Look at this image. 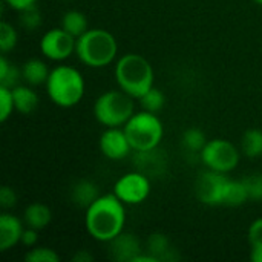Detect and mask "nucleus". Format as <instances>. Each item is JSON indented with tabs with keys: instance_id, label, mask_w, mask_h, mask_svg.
<instances>
[{
	"instance_id": "nucleus-1",
	"label": "nucleus",
	"mask_w": 262,
	"mask_h": 262,
	"mask_svg": "<svg viewBox=\"0 0 262 262\" xmlns=\"http://www.w3.org/2000/svg\"><path fill=\"white\" fill-rule=\"evenodd\" d=\"M126 204L115 193L100 195L88 209L84 224L88 233L100 243H109L118 236L126 224Z\"/></svg>"
},
{
	"instance_id": "nucleus-2",
	"label": "nucleus",
	"mask_w": 262,
	"mask_h": 262,
	"mask_svg": "<svg viewBox=\"0 0 262 262\" xmlns=\"http://www.w3.org/2000/svg\"><path fill=\"white\" fill-rule=\"evenodd\" d=\"M115 80L120 89L135 100H140L154 86L155 74L146 57L127 52L121 55L115 64Z\"/></svg>"
},
{
	"instance_id": "nucleus-3",
	"label": "nucleus",
	"mask_w": 262,
	"mask_h": 262,
	"mask_svg": "<svg viewBox=\"0 0 262 262\" xmlns=\"http://www.w3.org/2000/svg\"><path fill=\"white\" fill-rule=\"evenodd\" d=\"M45 86L51 101L63 109L77 106L84 97L86 91V83L81 72L68 64H58L52 68Z\"/></svg>"
},
{
	"instance_id": "nucleus-4",
	"label": "nucleus",
	"mask_w": 262,
	"mask_h": 262,
	"mask_svg": "<svg viewBox=\"0 0 262 262\" xmlns=\"http://www.w3.org/2000/svg\"><path fill=\"white\" fill-rule=\"evenodd\" d=\"M75 54L84 66L106 68L117 58L118 43L109 31L92 28L77 38Z\"/></svg>"
},
{
	"instance_id": "nucleus-5",
	"label": "nucleus",
	"mask_w": 262,
	"mask_h": 262,
	"mask_svg": "<svg viewBox=\"0 0 262 262\" xmlns=\"http://www.w3.org/2000/svg\"><path fill=\"white\" fill-rule=\"evenodd\" d=\"M134 114L135 98L120 88L103 92L94 103V117L106 127H123Z\"/></svg>"
},
{
	"instance_id": "nucleus-6",
	"label": "nucleus",
	"mask_w": 262,
	"mask_h": 262,
	"mask_svg": "<svg viewBox=\"0 0 262 262\" xmlns=\"http://www.w3.org/2000/svg\"><path fill=\"white\" fill-rule=\"evenodd\" d=\"M123 129L134 152H147L157 149L164 135V127L160 117L144 109L135 112L123 126Z\"/></svg>"
},
{
	"instance_id": "nucleus-7",
	"label": "nucleus",
	"mask_w": 262,
	"mask_h": 262,
	"mask_svg": "<svg viewBox=\"0 0 262 262\" xmlns=\"http://www.w3.org/2000/svg\"><path fill=\"white\" fill-rule=\"evenodd\" d=\"M200 157L206 169L230 173L238 167L241 154L232 141L224 138H213L207 141Z\"/></svg>"
},
{
	"instance_id": "nucleus-8",
	"label": "nucleus",
	"mask_w": 262,
	"mask_h": 262,
	"mask_svg": "<svg viewBox=\"0 0 262 262\" xmlns=\"http://www.w3.org/2000/svg\"><path fill=\"white\" fill-rule=\"evenodd\" d=\"M229 173H221L215 170H204L196 183H195V193L196 198L210 207H218V206H226L229 187L232 178L227 177Z\"/></svg>"
},
{
	"instance_id": "nucleus-9",
	"label": "nucleus",
	"mask_w": 262,
	"mask_h": 262,
	"mask_svg": "<svg viewBox=\"0 0 262 262\" xmlns=\"http://www.w3.org/2000/svg\"><path fill=\"white\" fill-rule=\"evenodd\" d=\"M114 193L126 206L141 204L150 195V180L140 170L127 172L115 181Z\"/></svg>"
},
{
	"instance_id": "nucleus-10",
	"label": "nucleus",
	"mask_w": 262,
	"mask_h": 262,
	"mask_svg": "<svg viewBox=\"0 0 262 262\" xmlns=\"http://www.w3.org/2000/svg\"><path fill=\"white\" fill-rule=\"evenodd\" d=\"M77 38L61 26L46 31L40 38V51L51 61H64L75 54Z\"/></svg>"
},
{
	"instance_id": "nucleus-11",
	"label": "nucleus",
	"mask_w": 262,
	"mask_h": 262,
	"mask_svg": "<svg viewBox=\"0 0 262 262\" xmlns=\"http://www.w3.org/2000/svg\"><path fill=\"white\" fill-rule=\"evenodd\" d=\"M100 150L101 154L112 161L124 160L134 150L130 141L123 127H107L100 137Z\"/></svg>"
},
{
	"instance_id": "nucleus-12",
	"label": "nucleus",
	"mask_w": 262,
	"mask_h": 262,
	"mask_svg": "<svg viewBox=\"0 0 262 262\" xmlns=\"http://www.w3.org/2000/svg\"><path fill=\"white\" fill-rule=\"evenodd\" d=\"M107 244L111 258L118 262H134L140 253H143V247L138 236L127 232H121Z\"/></svg>"
},
{
	"instance_id": "nucleus-13",
	"label": "nucleus",
	"mask_w": 262,
	"mask_h": 262,
	"mask_svg": "<svg viewBox=\"0 0 262 262\" xmlns=\"http://www.w3.org/2000/svg\"><path fill=\"white\" fill-rule=\"evenodd\" d=\"M25 227L23 223L11 213L0 215V250L8 252L9 249L20 244V238Z\"/></svg>"
},
{
	"instance_id": "nucleus-14",
	"label": "nucleus",
	"mask_w": 262,
	"mask_h": 262,
	"mask_svg": "<svg viewBox=\"0 0 262 262\" xmlns=\"http://www.w3.org/2000/svg\"><path fill=\"white\" fill-rule=\"evenodd\" d=\"M20 69H21V80L32 88L40 86V84H46L48 77L51 74V69L46 64V61H43L40 58L26 60Z\"/></svg>"
},
{
	"instance_id": "nucleus-15",
	"label": "nucleus",
	"mask_w": 262,
	"mask_h": 262,
	"mask_svg": "<svg viewBox=\"0 0 262 262\" xmlns=\"http://www.w3.org/2000/svg\"><path fill=\"white\" fill-rule=\"evenodd\" d=\"M14 107L21 115H29L38 107V95L29 84H17L12 88Z\"/></svg>"
},
{
	"instance_id": "nucleus-16",
	"label": "nucleus",
	"mask_w": 262,
	"mask_h": 262,
	"mask_svg": "<svg viewBox=\"0 0 262 262\" xmlns=\"http://www.w3.org/2000/svg\"><path fill=\"white\" fill-rule=\"evenodd\" d=\"M23 220H25V224L28 227H32V229L40 232L49 226V223L52 220V212L46 204L35 201V203H31L25 209Z\"/></svg>"
},
{
	"instance_id": "nucleus-17",
	"label": "nucleus",
	"mask_w": 262,
	"mask_h": 262,
	"mask_svg": "<svg viewBox=\"0 0 262 262\" xmlns=\"http://www.w3.org/2000/svg\"><path fill=\"white\" fill-rule=\"evenodd\" d=\"M100 196L98 187L89 180H80L74 184L71 190V200L75 206L88 209Z\"/></svg>"
},
{
	"instance_id": "nucleus-18",
	"label": "nucleus",
	"mask_w": 262,
	"mask_h": 262,
	"mask_svg": "<svg viewBox=\"0 0 262 262\" xmlns=\"http://www.w3.org/2000/svg\"><path fill=\"white\" fill-rule=\"evenodd\" d=\"M146 252L149 255H152L157 261H170V259H175L173 258V249H172V244H170V239L164 235V233H152L149 238H147V243H146Z\"/></svg>"
},
{
	"instance_id": "nucleus-19",
	"label": "nucleus",
	"mask_w": 262,
	"mask_h": 262,
	"mask_svg": "<svg viewBox=\"0 0 262 262\" xmlns=\"http://www.w3.org/2000/svg\"><path fill=\"white\" fill-rule=\"evenodd\" d=\"M61 28L66 32H69L72 37L78 38L89 29L88 17L84 12H81L78 9H69L61 17Z\"/></svg>"
},
{
	"instance_id": "nucleus-20",
	"label": "nucleus",
	"mask_w": 262,
	"mask_h": 262,
	"mask_svg": "<svg viewBox=\"0 0 262 262\" xmlns=\"http://www.w3.org/2000/svg\"><path fill=\"white\" fill-rule=\"evenodd\" d=\"M241 152L247 158L262 157V130L258 127L247 129L241 138Z\"/></svg>"
},
{
	"instance_id": "nucleus-21",
	"label": "nucleus",
	"mask_w": 262,
	"mask_h": 262,
	"mask_svg": "<svg viewBox=\"0 0 262 262\" xmlns=\"http://www.w3.org/2000/svg\"><path fill=\"white\" fill-rule=\"evenodd\" d=\"M250 244V259L253 262H262V218L255 220L247 232Z\"/></svg>"
},
{
	"instance_id": "nucleus-22",
	"label": "nucleus",
	"mask_w": 262,
	"mask_h": 262,
	"mask_svg": "<svg viewBox=\"0 0 262 262\" xmlns=\"http://www.w3.org/2000/svg\"><path fill=\"white\" fill-rule=\"evenodd\" d=\"M21 80V69H18L15 64H12L5 54L0 57V84L6 88H14Z\"/></svg>"
},
{
	"instance_id": "nucleus-23",
	"label": "nucleus",
	"mask_w": 262,
	"mask_h": 262,
	"mask_svg": "<svg viewBox=\"0 0 262 262\" xmlns=\"http://www.w3.org/2000/svg\"><path fill=\"white\" fill-rule=\"evenodd\" d=\"M181 141H183V146L189 152H198V154H201V150L204 149V146L207 144L209 140H207L206 134L200 127H189L187 130H184Z\"/></svg>"
},
{
	"instance_id": "nucleus-24",
	"label": "nucleus",
	"mask_w": 262,
	"mask_h": 262,
	"mask_svg": "<svg viewBox=\"0 0 262 262\" xmlns=\"http://www.w3.org/2000/svg\"><path fill=\"white\" fill-rule=\"evenodd\" d=\"M140 106L141 109L147 111V112H154V114H158L163 107H164V103H166V97L163 94V91H160L158 88L152 86L140 100Z\"/></svg>"
},
{
	"instance_id": "nucleus-25",
	"label": "nucleus",
	"mask_w": 262,
	"mask_h": 262,
	"mask_svg": "<svg viewBox=\"0 0 262 262\" xmlns=\"http://www.w3.org/2000/svg\"><path fill=\"white\" fill-rule=\"evenodd\" d=\"M17 41H18V34H17L15 28L8 21H2L0 23V51H2V54H8L9 51H12L17 46Z\"/></svg>"
},
{
	"instance_id": "nucleus-26",
	"label": "nucleus",
	"mask_w": 262,
	"mask_h": 262,
	"mask_svg": "<svg viewBox=\"0 0 262 262\" xmlns=\"http://www.w3.org/2000/svg\"><path fill=\"white\" fill-rule=\"evenodd\" d=\"M25 261L26 262H58L60 256L57 255L55 250L49 249V247H32L28 250V253L25 255Z\"/></svg>"
},
{
	"instance_id": "nucleus-27",
	"label": "nucleus",
	"mask_w": 262,
	"mask_h": 262,
	"mask_svg": "<svg viewBox=\"0 0 262 262\" xmlns=\"http://www.w3.org/2000/svg\"><path fill=\"white\" fill-rule=\"evenodd\" d=\"M18 14H20L18 21L26 31H34V29L40 28V25H41V12L37 8V5L31 6V8H28V9H25V11H21Z\"/></svg>"
},
{
	"instance_id": "nucleus-28",
	"label": "nucleus",
	"mask_w": 262,
	"mask_h": 262,
	"mask_svg": "<svg viewBox=\"0 0 262 262\" xmlns=\"http://www.w3.org/2000/svg\"><path fill=\"white\" fill-rule=\"evenodd\" d=\"M243 183L246 186L249 200L262 201V173H250L246 178H243Z\"/></svg>"
},
{
	"instance_id": "nucleus-29",
	"label": "nucleus",
	"mask_w": 262,
	"mask_h": 262,
	"mask_svg": "<svg viewBox=\"0 0 262 262\" xmlns=\"http://www.w3.org/2000/svg\"><path fill=\"white\" fill-rule=\"evenodd\" d=\"M14 111L15 107H14L12 89L0 84V121L5 123Z\"/></svg>"
},
{
	"instance_id": "nucleus-30",
	"label": "nucleus",
	"mask_w": 262,
	"mask_h": 262,
	"mask_svg": "<svg viewBox=\"0 0 262 262\" xmlns=\"http://www.w3.org/2000/svg\"><path fill=\"white\" fill-rule=\"evenodd\" d=\"M15 203H17V195H15L14 189L9 186H3L0 189V206L6 210V209L14 207Z\"/></svg>"
},
{
	"instance_id": "nucleus-31",
	"label": "nucleus",
	"mask_w": 262,
	"mask_h": 262,
	"mask_svg": "<svg viewBox=\"0 0 262 262\" xmlns=\"http://www.w3.org/2000/svg\"><path fill=\"white\" fill-rule=\"evenodd\" d=\"M38 243V230L32 229V227H25L23 233H21V238H20V244L28 247V249H32L35 247Z\"/></svg>"
},
{
	"instance_id": "nucleus-32",
	"label": "nucleus",
	"mask_w": 262,
	"mask_h": 262,
	"mask_svg": "<svg viewBox=\"0 0 262 262\" xmlns=\"http://www.w3.org/2000/svg\"><path fill=\"white\" fill-rule=\"evenodd\" d=\"M5 3H6L11 9H14V11H17V12H21V11L31 8V6H35L37 0H5Z\"/></svg>"
},
{
	"instance_id": "nucleus-33",
	"label": "nucleus",
	"mask_w": 262,
	"mask_h": 262,
	"mask_svg": "<svg viewBox=\"0 0 262 262\" xmlns=\"http://www.w3.org/2000/svg\"><path fill=\"white\" fill-rule=\"evenodd\" d=\"M94 259L92 255L88 252V250H78L74 256H72V261L75 262H91Z\"/></svg>"
},
{
	"instance_id": "nucleus-34",
	"label": "nucleus",
	"mask_w": 262,
	"mask_h": 262,
	"mask_svg": "<svg viewBox=\"0 0 262 262\" xmlns=\"http://www.w3.org/2000/svg\"><path fill=\"white\" fill-rule=\"evenodd\" d=\"M253 2H255V3H258V5H261V6H262V0H253Z\"/></svg>"
},
{
	"instance_id": "nucleus-35",
	"label": "nucleus",
	"mask_w": 262,
	"mask_h": 262,
	"mask_svg": "<svg viewBox=\"0 0 262 262\" xmlns=\"http://www.w3.org/2000/svg\"><path fill=\"white\" fill-rule=\"evenodd\" d=\"M66 2H71V0H66Z\"/></svg>"
}]
</instances>
